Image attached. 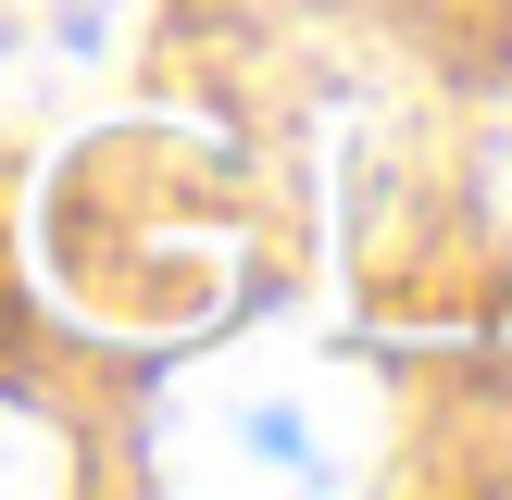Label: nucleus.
Returning a JSON list of instances; mask_svg holds the SVG:
<instances>
[{
  "label": "nucleus",
  "instance_id": "obj_5",
  "mask_svg": "<svg viewBox=\"0 0 512 500\" xmlns=\"http://www.w3.org/2000/svg\"><path fill=\"white\" fill-rule=\"evenodd\" d=\"M475 175H488V213L512 225V100L488 113V150H475Z\"/></svg>",
  "mask_w": 512,
  "mask_h": 500
},
{
  "label": "nucleus",
  "instance_id": "obj_3",
  "mask_svg": "<svg viewBox=\"0 0 512 500\" xmlns=\"http://www.w3.org/2000/svg\"><path fill=\"white\" fill-rule=\"evenodd\" d=\"M138 38V0H0V113L50 125L100 88Z\"/></svg>",
  "mask_w": 512,
  "mask_h": 500
},
{
  "label": "nucleus",
  "instance_id": "obj_4",
  "mask_svg": "<svg viewBox=\"0 0 512 500\" xmlns=\"http://www.w3.org/2000/svg\"><path fill=\"white\" fill-rule=\"evenodd\" d=\"M63 475H75L63 425H50L38 400H13V388H0V488H63Z\"/></svg>",
  "mask_w": 512,
  "mask_h": 500
},
{
  "label": "nucleus",
  "instance_id": "obj_2",
  "mask_svg": "<svg viewBox=\"0 0 512 500\" xmlns=\"http://www.w3.org/2000/svg\"><path fill=\"white\" fill-rule=\"evenodd\" d=\"M150 475L213 500H325L388 463V375L325 325H238L163 363L150 388Z\"/></svg>",
  "mask_w": 512,
  "mask_h": 500
},
{
  "label": "nucleus",
  "instance_id": "obj_1",
  "mask_svg": "<svg viewBox=\"0 0 512 500\" xmlns=\"http://www.w3.org/2000/svg\"><path fill=\"white\" fill-rule=\"evenodd\" d=\"M238 163L213 125H75L38 188V275L113 338H188L238 300Z\"/></svg>",
  "mask_w": 512,
  "mask_h": 500
}]
</instances>
